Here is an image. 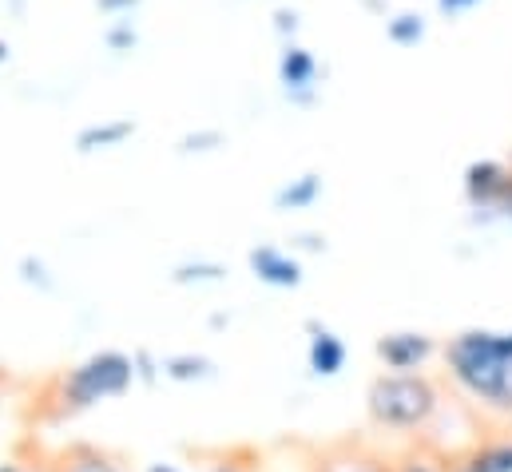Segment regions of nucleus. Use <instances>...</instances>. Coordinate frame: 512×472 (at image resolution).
<instances>
[{"mask_svg":"<svg viewBox=\"0 0 512 472\" xmlns=\"http://www.w3.org/2000/svg\"><path fill=\"white\" fill-rule=\"evenodd\" d=\"M445 377L473 405L512 417V330L469 326L441 346Z\"/></svg>","mask_w":512,"mask_h":472,"instance_id":"nucleus-1","label":"nucleus"},{"mask_svg":"<svg viewBox=\"0 0 512 472\" xmlns=\"http://www.w3.org/2000/svg\"><path fill=\"white\" fill-rule=\"evenodd\" d=\"M135 354L124 350H100V354L76 361L72 369H64L60 377H52L40 409L48 421H68V417H80L112 397H124L135 381Z\"/></svg>","mask_w":512,"mask_h":472,"instance_id":"nucleus-2","label":"nucleus"},{"mask_svg":"<svg viewBox=\"0 0 512 472\" xmlns=\"http://www.w3.org/2000/svg\"><path fill=\"white\" fill-rule=\"evenodd\" d=\"M445 397H441V385L417 369V373H378L366 389V413L378 429L389 433H425L437 413H441Z\"/></svg>","mask_w":512,"mask_h":472,"instance_id":"nucleus-3","label":"nucleus"},{"mask_svg":"<svg viewBox=\"0 0 512 472\" xmlns=\"http://www.w3.org/2000/svg\"><path fill=\"white\" fill-rule=\"evenodd\" d=\"M461 187L481 223H512V159H473Z\"/></svg>","mask_w":512,"mask_h":472,"instance_id":"nucleus-4","label":"nucleus"},{"mask_svg":"<svg viewBox=\"0 0 512 472\" xmlns=\"http://www.w3.org/2000/svg\"><path fill=\"white\" fill-rule=\"evenodd\" d=\"M278 84H282V96L294 108H314L318 92H322V64H318V56L310 48H302L298 40H286L282 52H278Z\"/></svg>","mask_w":512,"mask_h":472,"instance_id":"nucleus-5","label":"nucleus"},{"mask_svg":"<svg viewBox=\"0 0 512 472\" xmlns=\"http://www.w3.org/2000/svg\"><path fill=\"white\" fill-rule=\"evenodd\" d=\"M374 354L389 373H417L433 357H441V346L433 334H421V330H389L378 338Z\"/></svg>","mask_w":512,"mask_h":472,"instance_id":"nucleus-6","label":"nucleus"},{"mask_svg":"<svg viewBox=\"0 0 512 472\" xmlns=\"http://www.w3.org/2000/svg\"><path fill=\"white\" fill-rule=\"evenodd\" d=\"M251 270H255V278L262 286H274V290L302 286V262L290 250L274 246V242H262V246L251 250Z\"/></svg>","mask_w":512,"mask_h":472,"instance_id":"nucleus-7","label":"nucleus"},{"mask_svg":"<svg viewBox=\"0 0 512 472\" xmlns=\"http://www.w3.org/2000/svg\"><path fill=\"white\" fill-rule=\"evenodd\" d=\"M306 334H310V342H306V361H310V369H314V377H338L342 369H346V342L330 330V326H322V322H306Z\"/></svg>","mask_w":512,"mask_h":472,"instance_id":"nucleus-8","label":"nucleus"},{"mask_svg":"<svg viewBox=\"0 0 512 472\" xmlns=\"http://www.w3.org/2000/svg\"><path fill=\"white\" fill-rule=\"evenodd\" d=\"M449 472H512V437H489L449 457Z\"/></svg>","mask_w":512,"mask_h":472,"instance_id":"nucleus-9","label":"nucleus"},{"mask_svg":"<svg viewBox=\"0 0 512 472\" xmlns=\"http://www.w3.org/2000/svg\"><path fill=\"white\" fill-rule=\"evenodd\" d=\"M310 472H389V461L362 445H334L314 461Z\"/></svg>","mask_w":512,"mask_h":472,"instance_id":"nucleus-10","label":"nucleus"},{"mask_svg":"<svg viewBox=\"0 0 512 472\" xmlns=\"http://www.w3.org/2000/svg\"><path fill=\"white\" fill-rule=\"evenodd\" d=\"M56 472H128L124 461L108 449H96V445H68L60 457H56Z\"/></svg>","mask_w":512,"mask_h":472,"instance_id":"nucleus-11","label":"nucleus"},{"mask_svg":"<svg viewBox=\"0 0 512 472\" xmlns=\"http://www.w3.org/2000/svg\"><path fill=\"white\" fill-rule=\"evenodd\" d=\"M135 135V123L131 119H104V123H92L76 135V151L80 155H92V151H108V147H120Z\"/></svg>","mask_w":512,"mask_h":472,"instance_id":"nucleus-12","label":"nucleus"},{"mask_svg":"<svg viewBox=\"0 0 512 472\" xmlns=\"http://www.w3.org/2000/svg\"><path fill=\"white\" fill-rule=\"evenodd\" d=\"M318 199H322V175L306 171V175H298L274 191V211H306Z\"/></svg>","mask_w":512,"mask_h":472,"instance_id":"nucleus-13","label":"nucleus"},{"mask_svg":"<svg viewBox=\"0 0 512 472\" xmlns=\"http://www.w3.org/2000/svg\"><path fill=\"white\" fill-rule=\"evenodd\" d=\"M425 32H429V24L421 12H393L385 20V40L397 48H417L425 40Z\"/></svg>","mask_w":512,"mask_h":472,"instance_id":"nucleus-14","label":"nucleus"},{"mask_svg":"<svg viewBox=\"0 0 512 472\" xmlns=\"http://www.w3.org/2000/svg\"><path fill=\"white\" fill-rule=\"evenodd\" d=\"M159 373L171 381H207L215 377V365L203 354H167L159 361Z\"/></svg>","mask_w":512,"mask_h":472,"instance_id":"nucleus-15","label":"nucleus"},{"mask_svg":"<svg viewBox=\"0 0 512 472\" xmlns=\"http://www.w3.org/2000/svg\"><path fill=\"white\" fill-rule=\"evenodd\" d=\"M389 472H449V457H441L433 449H409L389 461Z\"/></svg>","mask_w":512,"mask_h":472,"instance_id":"nucleus-16","label":"nucleus"},{"mask_svg":"<svg viewBox=\"0 0 512 472\" xmlns=\"http://www.w3.org/2000/svg\"><path fill=\"white\" fill-rule=\"evenodd\" d=\"M219 147H227V135L219 127H203V131H191V135L179 139L183 155H207V151H219Z\"/></svg>","mask_w":512,"mask_h":472,"instance_id":"nucleus-17","label":"nucleus"},{"mask_svg":"<svg viewBox=\"0 0 512 472\" xmlns=\"http://www.w3.org/2000/svg\"><path fill=\"white\" fill-rule=\"evenodd\" d=\"M104 44H108L116 56H124V52H135V48H139V32H135L131 16H116V24L104 32Z\"/></svg>","mask_w":512,"mask_h":472,"instance_id":"nucleus-18","label":"nucleus"},{"mask_svg":"<svg viewBox=\"0 0 512 472\" xmlns=\"http://www.w3.org/2000/svg\"><path fill=\"white\" fill-rule=\"evenodd\" d=\"M223 274H227L223 262H183V266L175 270V282H179V286H191V282H219Z\"/></svg>","mask_w":512,"mask_h":472,"instance_id":"nucleus-19","label":"nucleus"},{"mask_svg":"<svg viewBox=\"0 0 512 472\" xmlns=\"http://www.w3.org/2000/svg\"><path fill=\"white\" fill-rule=\"evenodd\" d=\"M199 472H255L247 449H231V453H215L211 461H203Z\"/></svg>","mask_w":512,"mask_h":472,"instance_id":"nucleus-20","label":"nucleus"},{"mask_svg":"<svg viewBox=\"0 0 512 472\" xmlns=\"http://www.w3.org/2000/svg\"><path fill=\"white\" fill-rule=\"evenodd\" d=\"M298 28H302V16H298L294 8H274V32L282 36V44H286V40H294V36H298Z\"/></svg>","mask_w":512,"mask_h":472,"instance_id":"nucleus-21","label":"nucleus"},{"mask_svg":"<svg viewBox=\"0 0 512 472\" xmlns=\"http://www.w3.org/2000/svg\"><path fill=\"white\" fill-rule=\"evenodd\" d=\"M481 4H485V0H437V12L453 20V16H465V12L481 8Z\"/></svg>","mask_w":512,"mask_h":472,"instance_id":"nucleus-22","label":"nucleus"},{"mask_svg":"<svg viewBox=\"0 0 512 472\" xmlns=\"http://www.w3.org/2000/svg\"><path fill=\"white\" fill-rule=\"evenodd\" d=\"M139 4H143V0H96V8H100L104 16H131Z\"/></svg>","mask_w":512,"mask_h":472,"instance_id":"nucleus-23","label":"nucleus"},{"mask_svg":"<svg viewBox=\"0 0 512 472\" xmlns=\"http://www.w3.org/2000/svg\"><path fill=\"white\" fill-rule=\"evenodd\" d=\"M20 270H24V282H40V286H48V278H44V266H40L36 258H24V262H20Z\"/></svg>","mask_w":512,"mask_h":472,"instance_id":"nucleus-24","label":"nucleus"},{"mask_svg":"<svg viewBox=\"0 0 512 472\" xmlns=\"http://www.w3.org/2000/svg\"><path fill=\"white\" fill-rule=\"evenodd\" d=\"M0 472H56V465H28V461H0Z\"/></svg>","mask_w":512,"mask_h":472,"instance_id":"nucleus-25","label":"nucleus"},{"mask_svg":"<svg viewBox=\"0 0 512 472\" xmlns=\"http://www.w3.org/2000/svg\"><path fill=\"white\" fill-rule=\"evenodd\" d=\"M139 472H191V469H183V465H171V461H151V465H143Z\"/></svg>","mask_w":512,"mask_h":472,"instance_id":"nucleus-26","label":"nucleus"},{"mask_svg":"<svg viewBox=\"0 0 512 472\" xmlns=\"http://www.w3.org/2000/svg\"><path fill=\"white\" fill-rule=\"evenodd\" d=\"M8 52H12V48H8V40H0V64L8 60Z\"/></svg>","mask_w":512,"mask_h":472,"instance_id":"nucleus-27","label":"nucleus"}]
</instances>
